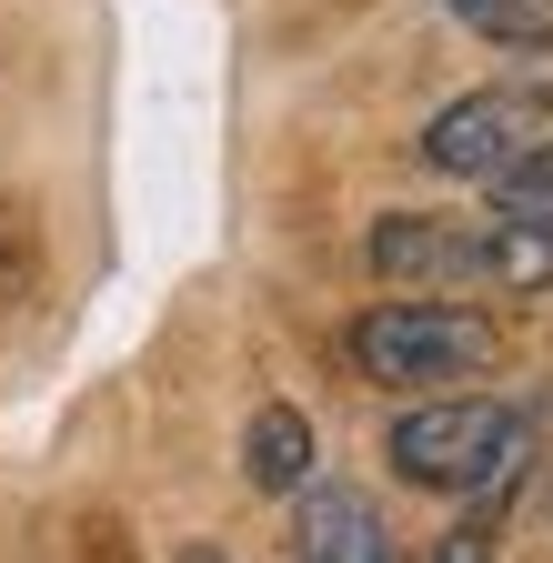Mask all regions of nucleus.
I'll use <instances>...</instances> for the list:
<instances>
[{
  "label": "nucleus",
  "instance_id": "20e7f679",
  "mask_svg": "<svg viewBox=\"0 0 553 563\" xmlns=\"http://www.w3.org/2000/svg\"><path fill=\"white\" fill-rule=\"evenodd\" d=\"M383 292H463L483 282V222H443V211H383L363 242Z\"/></svg>",
  "mask_w": 553,
  "mask_h": 563
},
{
  "label": "nucleus",
  "instance_id": "9d476101",
  "mask_svg": "<svg viewBox=\"0 0 553 563\" xmlns=\"http://www.w3.org/2000/svg\"><path fill=\"white\" fill-rule=\"evenodd\" d=\"M433 563H494V523H483V514H473V523H453Z\"/></svg>",
  "mask_w": 553,
  "mask_h": 563
},
{
  "label": "nucleus",
  "instance_id": "7ed1b4c3",
  "mask_svg": "<svg viewBox=\"0 0 553 563\" xmlns=\"http://www.w3.org/2000/svg\"><path fill=\"white\" fill-rule=\"evenodd\" d=\"M543 131H553V111L533 91H463V101H443L423 121V162L443 181H504Z\"/></svg>",
  "mask_w": 553,
  "mask_h": 563
},
{
  "label": "nucleus",
  "instance_id": "39448f33",
  "mask_svg": "<svg viewBox=\"0 0 553 563\" xmlns=\"http://www.w3.org/2000/svg\"><path fill=\"white\" fill-rule=\"evenodd\" d=\"M292 553L302 563H402V543L363 483H302L292 493Z\"/></svg>",
  "mask_w": 553,
  "mask_h": 563
},
{
  "label": "nucleus",
  "instance_id": "0eeeda50",
  "mask_svg": "<svg viewBox=\"0 0 553 563\" xmlns=\"http://www.w3.org/2000/svg\"><path fill=\"white\" fill-rule=\"evenodd\" d=\"M483 282H494V292H553V222L494 211V222H483Z\"/></svg>",
  "mask_w": 553,
  "mask_h": 563
},
{
  "label": "nucleus",
  "instance_id": "6e6552de",
  "mask_svg": "<svg viewBox=\"0 0 553 563\" xmlns=\"http://www.w3.org/2000/svg\"><path fill=\"white\" fill-rule=\"evenodd\" d=\"M453 21H473L483 41L504 51H553V0H443Z\"/></svg>",
  "mask_w": 553,
  "mask_h": 563
},
{
  "label": "nucleus",
  "instance_id": "f03ea898",
  "mask_svg": "<svg viewBox=\"0 0 553 563\" xmlns=\"http://www.w3.org/2000/svg\"><path fill=\"white\" fill-rule=\"evenodd\" d=\"M353 373L383 383V393H443L463 373H494V312H473V302H443V292H402V302H373L353 322Z\"/></svg>",
  "mask_w": 553,
  "mask_h": 563
},
{
  "label": "nucleus",
  "instance_id": "423d86ee",
  "mask_svg": "<svg viewBox=\"0 0 553 563\" xmlns=\"http://www.w3.org/2000/svg\"><path fill=\"white\" fill-rule=\"evenodd\" d=\"M242 483L252 493H302L312 483V422H302V402H262L242 422Z\"/></svg>",
  "mask_w": 553,
  "mask_h": 563
},
{
  "label": "nucleus",
  "instance_id": "f257e3e1",
  "mask_svg": "<svg viewBox=\"0 0 553 563\" xmlns=\"http://www.w3.org/2000/svg\"><path fill=\"white\" fill-rule=\"evenodd\" d=\"M383 463L412 493H504L533 463V422L494 393H423V402L392 412Z\"/></svg>",
  "mask_w": 553,
  "mask_h": 563
},
{
  "label": "nucleus",
  "instance_id": "1a4fd4ad",
  "mask_svg": "<svg viewBox=\"0 0 553 563\" xmlns=\"http://www.w3.org/2000/svg\"><path fill=\"white\" fill-rule=\"evenodd\" d=\"M494 211H523V222H553V131L533 141V152L494 181Z\"/></svg>",
  "mask_w": 553,
  "mask_h": 563
},
{
  "label": "nucleus",
  "instance_id": "9b49d317",
  "mask_svg": "<svg viewBox=\"0 0 553 563\" xmlns=\"http://www.w3.org/2000/svg\"><path fill=\"white\" fill-rule=\"evenodd\" d=\"M181 563H222V553H212V543H191V553H181Z\"/></svg>",
  "mask_w": 553,
  "mask_h": 563
}]
</instances>
